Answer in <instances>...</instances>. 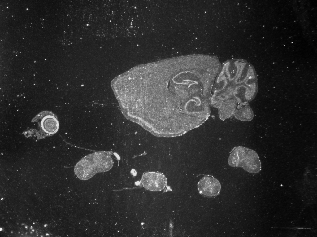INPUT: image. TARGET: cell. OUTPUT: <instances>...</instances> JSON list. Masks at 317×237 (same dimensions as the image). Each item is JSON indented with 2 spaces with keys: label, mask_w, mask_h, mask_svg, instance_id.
<instances>
[{
  "label": "cell",
  "mask_w": 317,
  "mask_h": 237,
  "mask_svg": "<svg viewBox=\"0 0 317 237\" xmlns=\"http://www.w3.org/2000/svg\"><path fill=\"white\" fill-rule=\"evenodd\" d=\"M214 80L209 71L192 64L176 74H140L134 101L141 121L166 137L198 127L210 116Z\"/></svg>",
  "instance_id": "6da1fadb"
},
{
  "label": "cell",
  "mask_w": 317,
  "mask_h": 237,
  "mask_svg": "<svg viewBox=\"0 0 317 237\" xmlns=\"http://www.w3.org/2000/svg\"><path fill=\"white\" fill-rule=\"evenodd\" d=\"M257 77L247 64L232 61L224 64L215 79L212 90L211 106L224 101L233 99L238 106L248 105L257 94Z\"/></svg>",
  "instance_id": "7a4b0ae2"
},
{
  "label": "cell",
  "mask_w": 317,
  "mask_h": 237,
  "mask_svg": "<svg viewBox=\"0 0 317 237\" xmlns=\"http://www.w3.org/2000/svg\"><path fill=\"white\" fill-rule=\"evenodd\" d=\"M113 164L110 153L95 152L85 156L78 162L75 166L74 173L80 180H87L97 173L109 171Z\"/></svg>",
  "instance_id": "3957f363"
},
{
  "label": "cell",
  "mask_w": 317,
  "mask_h": 237,
  "mask_svg": "<svg viewBox=\"0 0 317 237\" xmlns=\"http://www.w3.org/2000/svg\"><path fill=\"white\" fill-rule=\"evenodd\" d=\"M229 165L232 167H241L250 173H257L261 170V162L257 152L243 146L235 147L228 157Z\"/></svg>",
  "instance_id": "277c9868"
},
{
  "label": "cell",
  "mask_w": 317,
  "mask_h": 237,
  "mask_svg": "<svg viewBox=\"0 0 317 237\" xmlns=\"http://www.w3.org/2000/svg\"><path fill=\"white\" fill-rule=\"evenodd\" d=\"M32 122H37L39 128V134L43 138L56 133L59 128V123L56 116L52 112L43 111L37 115Z\"/></svg>",
  "instance_id": "5b68a950"
},
{
  "label": "cell",
  "mask_w": 317,
  "mask_h": 237,
  "mask_svg": "<svg viewBox=\"0 0 317 237\" xmlns=\"http://www.w3.org/2000/svg\"><path fill=\"white\" fill-rule=\"evenodd\" d=\"M140 182L145 189L151 191H161L167 187L166 177L163 173L158 172H145Z\"/></svg>",
  "instance_id": "8992f818"
},
{
  "label": "cell",
  "mask_w": 317,
  "mask_h": 237,
  "mask_svg": "<svg viewBox=\"0 0 317 237\" xmlns=\"http://www.w3.org/2000/svg\"><path fill=\"white\" fill-rule=\"evenodd\" d=\"M198 189L199 193L208 197H215L220 192L221 184L219 181L213 176H206L198 182Z\"/></svg>",
  "instance_id": "52a82bcc"
},
{
  "label": "cell",
  "mask_w": 317,
  "mask_h": 237,
  "mask_svg": "<svg viewBox=\"0 0 317 237\" xmlns=\"http://www.w3.org/2000/svg\"><path fill=\"white\" fill-rule=\"evenodd\" d=\"M238 106V104L236 101L233 99H229L221 102L214 108L217 109L220 119L224 121L233 115Z\"/></svg>",
  "instance_id": "ba28073f"
},
{
  "label": "cell",
  "mask_w": 317,
  "mask_h": 237,
  "mask_svg": "<svg viewBox=\"0 0 317 237\" xmlns=\"http://www.w3.org/2000/svg\"><path fill=\"white\" fill-rule=\"evenodd\" d=\"M233 115L236 119L242 121H250L254 116L252 109L248 105L238 106Z\"/></svg>",
  "instance_id": "9c48e42d"
}]
</instances>
